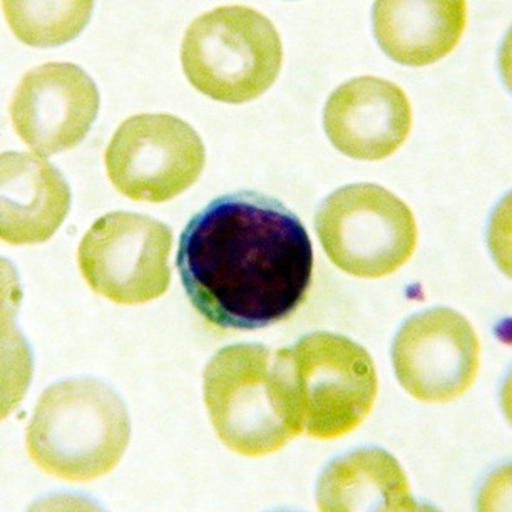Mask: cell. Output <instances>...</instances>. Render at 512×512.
I'll use <instances>...</instances> for the list:
<instances>
[{"label":"cell","instance_id":"obj_12","mask_svg":"<svg viewBox=\"0 0 512 512\" xmlns=\"http://www.w3.org/2000/svg\"><path fill=\"white\" fill-rule=\"evenodd\" d=\"M0 236L7 245H39L66 220L71 190L41 154H2Z\"/></svg>","mask_w":512,"mask_h":512},{"label":"cell","instance_id":"obj_5","mask_svg":"<svg viewBox=\"0 0 512 512\" xmlns=\"http://www.w3.org/2000/svg\"><path fill=\"white\" fill-rule=\"evenodd\" d=\"M282 352L303 434L332 441L369 417L379 380L362 345L338 333L313 332Z\"/></svg>","mask_w":512,"mask_h":512},{"label":"cell","instance_id":"obj_11","mask_svg":"<svg viewBox=\"0 0 512 512\" xmlns=\"http://www.w3.org/2000/svg\"><path fill=\"white\" fill-rule=\"evenodd\" d=\"M325 131L340 153L362 161L389 158L409 138L412 108L394 82L355 77L333 91L323 114Z\"/></svg>","mask_w":512,"mask_h":512},{"label":"cell","instance_id":"obj_13","mask_svg":"<svg viewBox=\"0 0 512 512\" xmlns=\"http://www.w3.org/2000/svg\"><path fill=\"white\" fill-rule=\"evenodd\" d=\"M380 47L405 66H427L451 54L466 31V2H377Z\"/></svg>","mask_w":512,"mask_h":512},{"label":"cell","instance_id":"obj_2","mask_svg":"<svg viewBox=\"0 0 512 512\" xmlns=\"http://www.w3.org/2000/svg\"><path fill=\"white\" fill-rule=\"evenodd\" d=\"M203 382L211 424L230 451L268 456L303 434L282 349L225 347L206 365Z\"/></svg>","mask_w":512,"mask_h":512},{"label":"cell","instance_id":"obj_1","mask_svg":"<svg viewBox=\"0 0 512 512\" xmlns=\"http://www.w3.org/2000/svg\"><path fill=\"white\" fill-rule=\"evenodd\" d=\"M176 265L206 322L250 332L285 322L302 307L312 287V241L283 203L238 191L191 218Z\"/></svg>","mask_w":512,"mask_h":512},{"label":"cell","instance_id":"obj_9","mask_svg":"<svg viewBox=\"0 0 512 512\" xmlns=\"http://www.w3.org/2000/svg\"><path fill=\"white\" fill-rule=\"evenodd\" d=\"M395 375L414 399L447 404L471 389L481 345L471 323L451 308L417 313L402 325L392 347Z\"/></svg>","mask_w":512,"mask_h":512},{"label":"cell","instance_id":"obj_6","mask_svg":"<svg viewBox=\"0 0 512 512\" xmlns=\"http://www.w3.org/2000/svg\"><path fill=\"white\" fill-rule=\"evenodd\" d=\"M315 230L330 262L359 278L389 277L417 248V223L409 206L382 186L359 183L323 201Z\"/></svg>","mask_w":512,"mask_h":512},{"label":"cell","instance_id":"obj_7","mask_svg":"<svg viewBox=\"0 0 512 512\" xmlns=\"http://www.w3.org/2000/svg\"><path fill=\"white\" fill-rule=\"evenodd\" d=\"M173 233L163 221L128 211L99 218L77 250L89 288L118 305L153 302L171 283Z\"/></svg>","mask_w":512,"mask_h":512},{"label":"cell","instance_id":"obj_3","mask_svg":"<svg viewBox=\"0 0 512 512\" xmlns=\"http://www.w3.org/2000/svg\"><path fill=\"white\" fill-rule=\"evenodd\" d=\"M131 439L123 400L94 379L62 380L46 389L27 427L31 461L49 476L91 482L118 466Z\"/></svg>","mask_w":512,"mask_h":512},{"label":"cell","instance_id":"obj_15","mask_svg":"<svg viewBox=\"0 0 512 512\" xmlns=\"http://www.w3.org/2000/svg\"><path fill=\"white\" fill-rule=\"evenodd\" d=\"M93 11L91 2L22 4L4 2L12 32L29 46H57L71 41L86 26Z\"/></svg>","mask_w":512,"mask_h":512},{"label":"cell","instance_id":"obj_14","mask_svg":"<svg viewBox=\"0 0 512 512\" xmlns=\"http://www.w3.org/2000/svg\"><path fill=\"white\" fill-rule=\"evenodd\" d=\"M320 511H415L404 469L392 454L367 447L330 462L317 484Z\"/></svg>","mask_w":512,"mask_h":512},{"label":"cell","instance_id":"obj_4","mask_svg":"<svg viewBox=\"0 0 512 512\" xmlns=\"http://www.w3.org/2000/svg\"><path fill=\"white\" fill-rule=\"evenodd\" d=\"M283 62L280 34L251 7H216L191 22L181 64L193 88L208 98L243 104L277 81Z\"/></svg>","mask_w":512,"mask_h":512},{"label":"cell","instance_id":"obj_10","mask_svg":"<svg viewBox=\"0 0 512 512\" xmlns=\"http://www.w3.org/2000/svg\"><path fill=\"white\" fill-rule=\"evenodd\" d=\"M98 109L96 82L71 62H47L26 72L9 104L19 138L41 156L76 148Z\"/></svg>","mask_w":512,"mask_h":512},{"label":"cell","instance_id":"obj_8","mask_svg":"<svg viewBox=\"0 0 512 512\" xmlns=\"http://www.w3.org/2000/svg\"><path fill=\"white\" fill-rule=\"evenodd\" d=\"M205 144L171 114L126 119L109 143L104 164L114 188L129 200L164 203L195 185L205 168Z\"/></svg>","mask_w":512,"mask_h":512}]
</instances>
